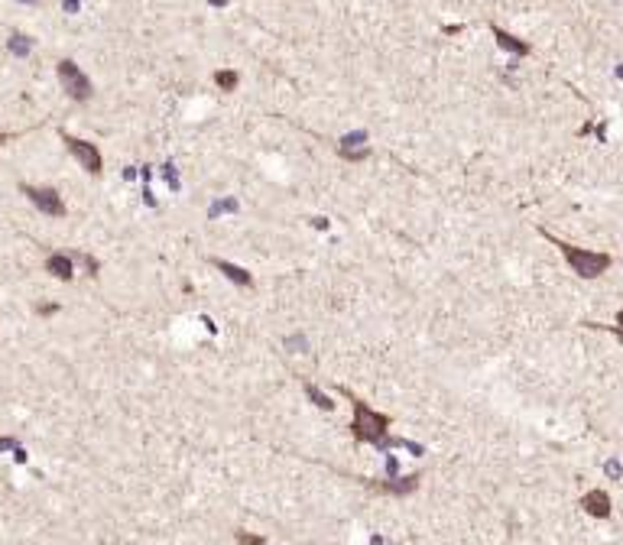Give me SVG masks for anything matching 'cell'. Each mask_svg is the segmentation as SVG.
Segmentation results:
<instances>
[{
    "instance_id": "obj_1",
    "label": "cell",
    "mask_w": 623,
    "mask_h": 545,
    "mask_svg": "<svg viewBox=\"0 0 623 545\" xmlns=\"http://www.w3.org/2000/svg\"><path fill=\"white\" fill-rule=\"evenodd\" d=\"M542 237L559 247V254L565 257V263L571 267V273H575V276H581V279H597V276H604V273L611 269V263H613V257H611V254H604V250H584V247H575V244H568V240L552 237L548 231H542Z\"/></svg>"
},
{
    "instance_id": "obj_2",
    "label": "cell",
    "mask_w": 623,
    "mask_h": 545,
    "mask_svg": "<svg viewBox=\"0 0 623 545\" xmlns=\"http://www.w3.org/2000/svg\"><path fill=\"white\" fill-rule=\"evenodd\" d=\"M341 393L351 399V409H354V419H351V435H354V441H370V445H376V441L387 439L393 419L383 416V412H376V409H370L364 399L354 396L351 390H341Z\"/></svg>"
},
{
    "instance_id": "obj_3",
    "label": "cell",
    "mask_w": 623,
    "mask_h": 545,
    "mask_svg": "<svg viewBox=\"0 0 623 545\" xmlns=\"http://www.w3.org/2000/svg\"><path fill=\"white\" fill-rule=\"evenodd\" d=\"M55 72H59V82H62V88H65V95L72 97V101H88V97L95 95V88H91V78L78 68L72 59H62V62L55 65Z\"/></svg>"
},
{
    "instance_id": "obj_4",
    "label": "cell",
    "mask_w": 623,
    "mask_h": 545,
    "mask_svg": "<svg viewBox=\"0 0 623 545\" xmlns=\"http://www.w3.org/2000/svg\"><path fill=\"white\" fill-rule=\"evenodd\" d=\"M20 192L26 195L43 214H49V218H65V202L55 189H49V185H26V182H23Z\"/></svg>"
},
{
    "instance_id": "obj_5",
    "label": "cell",
    "mask_w": 623,
    "mask_h": 545,
    "mask_svg": "<svg viewBox=\"0 0 623 545\" xmlns=\"http://www.w3.org/2000/svg\"><path fill=\"white\" fill-rule=\"evenodd\" d=\"M62 143L68 146V153L82 162V169H88L91 175H101V169H104V156H101V150H97L95 143L78 140V137H72V133H62Z\"/></svg>"
},
{
    "instance_id": "obj_6",
    "label": "cell",
    "mask_w": 623,
    "mask_h": 545,
    "mask_svg": "<svg viewBox=\"0 0 623 545\" xmlns=\"http://www.w3.org/2000/svg\"><path fill=\"white\" fill-rule=\"evenodd\" d=\"M581 510H584L588 516H594V519H611V513H613L611 493L601 490V487L588 490L584 497H581Z\"/></svg>"
},
{
    "instance_id": "obj_7",
    "label": "cell",
    "mask_w": 623,
    "mask_h": 545,
    "mask_svg": "<svg viewBox=\"0 0 623 545\" xmlns=\"http://www.w3.org/2000/svg\"><path fill=\"white\" fill-rule=\"evenodd\" d=\"M370 490L376 493H393V497H403V493H412L419 487V474H409V477H396V481H364Z\"/></svg>"
},
{
    "instance_id": "obj_8",
    "label": "cell",
    "mask_w": 623,
    "mask_h": 545,
    "mask_svg": "<svg viewBox=\"0 0 623 545\" xmlns=\"http://www.w3.org/2000/svg\"><path fill=\"white\" fill-rule=\"evenodd\" d=\"M46 273H52L55 279H68L75 276V263H72V257H65V254H49L46 257Z\"/></svg>"
},
{
    "instance_id": "obj_9",
    "label": "cell",
    "mask_w": 623,
    "mask_h": 545,
    "mask_svg": "<svg viewBox=\"0 0 623 545\" xmlns=\"http://www.w3.org/2000/svg\"><path fill=\"white\" fill-rule=\"evenodd\" d=\"M211 267H215L218 273H224V276L231 279L234 286H247V289L253 286V276H250V273H247L244 267H234V263H227V260H218V257L211 260Z\"/></svg>"
},
{
    "instance_id": "obj_10",
    "label": "cell",
    "mask_w": 623,
    "mask_h": 545,
    "mask_svg": "<svg viewBox=\"0 0 623 545\" xmlns=\"http://www.w3.org/2000/svg\"><path fill=\"white\" fill-rule=\"evenodd\" d=\"M490 32H494V36H497V46H500V49H506V52H513V55H529V43H523V39H516L513 32L500 30L497 23H490Z\"/></svg>"
},
{
    "instance_id": "obj_11",
    "label": "cell",
    "mask_w": 623,
    "mask_h": 545,
    "mask_svg": "<svg viewBox=\"0 0 623 545\" xmlns=\"http://www.w3.org/2000/svg\"><path fill=\"white\" fill-rule=\"evenodd\" d=\"M215 85L221 88V91H237V85H240V75H237L234 68H224V72H215Z\"/></svg>"
},
{
    "instance_id": "obj_12",
    "label": "cell",
    "mask_w": 623,
    "mask_h": 545,
    "mask_svg": "<svg viewBox=\"0 0 623 545\" xmlns=\"http://www.w3.org/2000/svg\"><path fill=\"white\" fill-rule=\"evenodd\" d=\"M305 396H309V399H312V403H315V406H318V409H334L332 396H328V393H322V390H318V386L305 383Z\"/></svg>"
},
{
    "instance_id": "obj_13",
    "label": "cell",
    "mask_w": 623,
    "mask_h": 545,
    "mask_svg": "<svg viewBox=\"0 0 623 545\" xmlns=\"http://www.w3.org/2000/svg\"><path fill=\"white\" fill-rule=\"evenodd\" d=\"M30 49H32V39H30V36H23V32H13V36H10V52H13V55H20V59H23V55H30Z\"/></svg>"
},
{
    "instance_id": "obj_14",
    "label": "cell",
    "mask_w": 623,
    "mask_h": 545,
    "mask_svg": "<svg viewBox=\"0 0 623 545\" xmlns=\"http://www.w3.org/2000/svg\"><path fill=\"white\" fill-rule=\"evenodd\" d=\"M234 539H237V545H269L263 535H257V533H247V529H237L234 533Z\"/></svg>"
},
{
    "instance_id": "obj_15",
    "label": "cell",
    "mask_w": 623,
    "mask_h": 545,
    "mask_svg": "<svg viewBox=\"0 0 623 545\" xmlns=\"http://www.w3.org/2000/svg\"><path fill=\"white\" fill-rule=\"evenodd\" d=\"M344 160H351V162H364L367 156H370V146H357V150H341Z\"/></svg>"
},
{
    "instance_id": "obj_16",
    "label": "cell",
    "mask_w": 623,
    "mask_h": 545,
    "mask_svg": "<svg viewBox=\"0 0 623 545\" xmlns=\"http://www.w3.org/2000/svg\"><path fill=\"white\" fill-rule=\"evenodd\" d=\"M78 260L85 263V269L91 273V276H97V260H95V257H88V254H78Z\"/></svg>"
},
{
    "instance_id": "obj_17",
    "label": "cell",
    "mask_w": 623,
    "mask_h": 545,
    "mask_svg": "<svg viewBox=\"0 0 623 545\" xmlns=\"http://www.w3.org/2000/svg\"><path fill=\"white\" fill-rule=\"evenodd\" d=\"M584 325H588V328H604V332H611V334H613V338H617V341H620V344H623V332H613L611 325H597V321H584Z\"/></svg>"
},
{
    "instance_id": "obj_18",
    "label": "cell",
    "mask_w": 623,
    "mask_h": 545,
    "mask_svg": "<svg viewBox=\"0 0 623 545\" xmlns=\"http://www.w3.org/2000/svg\"><path fill=\"white\" fill-rule=\"evenodd\" d=\"M59 312V305H39V315H55Z\"/></svg>"
},
{
    "instance_id": "obj_19",
    "label": "cell",
    "mask_w": 623,
    "mask_h": 545,
    "mask_svg": "<svg viewBox=\"0 0 623 545\" xmlns=\"http://www.w3.org/2000/svg\"><path fill=\"white\" fill-rule=\"evenodd\" d=\"M611 328H613V332H623V309L617 312V325H611Z\"/></svg>"
},
{
    "instance_id": "obj_20",
    "label": "cell",
    "mask_w": 623,
    "mask_h": 545,
    "mask_svg": "<svg viewBox=\"0 0 623 545\" xmlns=\"http://www.w3.org/2000/svg\"><path fill=\"white\" fill-rule=\"evenodd\" d=\"M286 344H289V347H305V338H289Z\"/></svg>"
},
{
    "instance_id": "obj_21",
    "label": "cell",
    "mask_w": 623,
    "mask_h": 545,
    "mask_svg": "<svg viewBox=\"0 0 623 545\" xmlns=\"http://www.w3.org/2000/svg\"><path fill=\"white\" fill-rule=\"evenodd\" d=\"M208 3H211V7H224L227 0H208Z\"/></svg>"
},
{
    "instance_id": "obj_22",
    "label": "cell",
    "mask_w": 623,
    "mask_h": 545,
    "mask_svg": "<svg viewBox=\"0 0 623 545\" xmlns=\"http://www.w3.org/2000/svg\"><path fill=\"white\" fill-rule=\"evenodd\" d=\"M7 140H10V133H0V143H7Z\"/></svg>"
},
{
    "instance_id": "obj_23",
    "label": "cell",
    "mask_w": 623,
    "mask_h": 545,
    "mask_svg": "<svg viewBox=\"0 0 623 545\" xmlns=\"http://www.w3.org/2000/svg\"><path fill=\"white\" fill-rule=\"evenodd\" d=\"M20 3H36V0H20Z\"/></svg>"
}]
</instances>
